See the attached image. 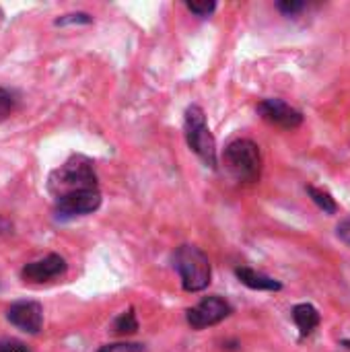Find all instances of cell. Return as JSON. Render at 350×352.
I'll return each mask as SVG.
<instances>
[{
  "instance_id": "cell-1",
  "label": "cell",
  "mask_w": 350,
  "mask_h": 352,
  "mask_svg": "<svg viewBox=\"0 0 350 352\" xmlns=\"http://www.w3.org/2000/svg\"><path fill=\"white\" fill-rule=\"evenodd\" d=\"M173 266L179 272L182 287L188 293H200L210 285L212 268L208 256L196 245H179L173 254Z\"/></svg>"
},
{
  "instance_id": "cell-2",
  "label": "cell",
  "mask_w": 350,
  "mask_h": 352,
  "mask_svg": "<svg viewBox=\"0 0 350 352\" xmlns=\"http://www.w3.org/2000/svg\"><path fill=\"white\" fill-rule=\"evenodd\" d=\"M227 171L243 184H256L262 175V153L254 140L237 138L227 144L223 155Z\"/></svg>"
},
{
  "instance_id": "cell-3",
  "label": "cell",
  "mask_w": 350,
  "mask_h": 352,
  "mask_svg": "<svg viewBox=\"0 0 350 352\" xmlns=\"http://www.w3.org/2000/svg\"><path fill=\"white\" fill-rule=\"evenodd\" d=\"M87 188H97V173H95L93 163L83 155L70 157L64 165H60L50 175V192L56 198L62 194L87 190Z\"/></svg>"
},
{
  "instance_id": "cell-4",
  "label": "cell",
  "mask_w": 350,
  "mask_h": 352,
  "mask_svg": "<svg viewBox=\"0 0 350 352\" xmlns=\"http://www.w3.org/2000/svg\"><path fill=\"white\" fill-rule=\"evenodd\" d=\"M184 132L188 146L204 161V165L217 167V140L206 124V116L200 105H190L186 109Z\"/></svg>"
},
{
  "instance_id": "cell-5",
  "label": "cell",
  "mask_w": 350,
  "mask_h": 352,
  "mask_svg": "<svg viewBox=\"0 0 350 352\" xmlns=\"http://www.w3.org/2000/svg\"><path fill=\"white\" fill-rule=\"evenodd\" d=\"M101 206V192L99 188H87L68 192L56 198V214L58 219H72L93 214Z\"/></svg>"
},
{
  "instance_id": "cell-6",
  "label": "cell",
  "mask_w": 350,
  "mask_h": 352,
  "mask_svg": "<svg viewBox=\"0 0 350 352\" xmlns=\"http://www.w3.org/2000/svg\"><path fill=\"white\" fill-rule=\"evenodd\" d=\"M231 314H233V307L229 305V301H225L219 295H212V297H204L198 305L188 309L186 318L194 330H206L225 322Z\"/></svg>"
},
{
  "instance_id": "cell-7",
  "label": "cell",
  "mask_w": 350,
  "mask_h": 352,
  "mask_svg": "<svg viewBox=\"0 0 350 352\" xmlns=\"http://www.w3.org/2000/svg\"><path fill=\"white\" fill-rule=\"evenodd\" d=\"M66 270H68V264L60 254H47L41 260L25 264L23 270H21V276L27 283L43 285V283H50V280H56V278L64 276Z\"/></svg>"
},
{
  "instance_id": "cell-8",
  "label": "cell",
  "mask_w": 350,
  "mask_h": 352,
  "mask_svg": "<svg viewBox=\"0 0 350 352\" xmlns=\"http://www.w3.org/2000/svg\"><path fill=\"white\" fill-rule=\"evenodd\" d=\"M258 113L272 126L285 128V130H295L303 124V116L299 109L291 107L283 99H264L258 103Z\"/></svg>"
},
{
  "instance_id": "cell-9",
  "label": "cell",
  "mask_w": 350,
  "mask_h": 352,
  "mask_svg": "<svg viewBox=\"0 0 350 352\" xmlns=\"http://www.w3.org/2000/svg\"><path fill=\"white\" fill-rule=\"evenodd\" d=\"M6 320L25 334H39L43 328V307L37 301H17L6 309Z\"/></svg>"
},
{
  "instance_id": "cell-10",
  "label": "cell",
  "mask_w": 350,
  "mask_h": 352,
  "mask_svg": "<svg viewBox=\"0 0 350 352\" xmlns=\"http://www.w3.org/2000/svg\"><path fill=\"white\" fill-rule=\"evenodd\" d=\"M235 276L239 278L241 285H245L252 291H270V293H276V291L283 289V283H278L276 278H272V276H268L264 272H258L254 268H248V266L235 268Z\"/></svg>"
},
{
  "instance_id": "cell-11",
  "label": "cell",
  "mask_w": 350,
  "mask_h": 352,
  "mask_svg": "<svg viewBox=\"0 0 350 352\" xmlns=\"http://www.w3.org/2000/svg\"><path fill=\"white\" fill-rule=\"evenodd\" d=\"M293 322L295 326L299 328L301 336H309L314 334V330L320 326L322 318H320V311L311 305V303H299L293 307Z\"/></svg>"
},
{
  "instance_id": "cell-12",
  "label": "cell",
  "mask_w": 350,
  "mask_h": 352,
  "mask_svg": "<svg viewBox=\"0 0 350 352\" xmlns=\"http://www.w3.org/2000/svg\"><path fill=\"white\" fill-rule=\"evenodd\" d=\"M307 194H309V198L316 202V206H318L320 210H324L326 214H336V212H338V204H336V200L330 196V192L320 190V188H316V186H307Z\"/></svg>"
},
{
  "instance_id": "cell-13",
  "label": "cell",
  "mask_w": 350,
  "mask_h": 352,
  "mask_svg": "<svg viewBox=\"0 0 350 352\" xmlns=\"http://www.w3.org/2000/svg\"><path fill=\"white\" fill-rule=\"evenodd\" d=\"M113 332L120 334V336H130V334H136L138 332V320H136L134 309H128V311H124V314H120L116 318Z\"/></svg>"
},
{
  "instance_id": "cell-14",
  "label": "cell",
  "mask_w": 350,
  "mask_h": 352,
  "mask_svg": "<svg viewBox=\"0 0 350 352\" xmlns=\"http://www.w3.org/2000/svg\"><path fill=\"white\" fill-rule=\"evenodd\" d=\"M14 105H17L14 95H12L8 89L0 87V122L6 120V118L14 111Z\"/></svg>"
},
{
  "instance_id": "cell-15",
  "label": "cell",
  "mask_w": 350,
  "mask_h": 352,
  "mask_svg": "<svg viewBox=\"0 0 350 352\" xmlns=\"http://www.w3.org/2000/svg\"><path fill=\"white\" fill-rule=\"evenodd\" d=\"M97 352H144V346L138 342H113L101 346Z\"/></svg>"
},
{
  "instance_id": "cell-16",
  "label": "cell",
  "mask_w": 350,
  "mask_h": 352,
  "mask_svg": "<svg viewBox=\"0 0 350 352\" xmlns=\"http://www.w3.org/2000/svg\"><path fill=\"white\" fill-rule=\"evenodd\" d=\"M186 6H188V10L194 12L196 16H208V14L215 12L217 2H212V0H204V2H186Z\"/></svg>"
},
{
  "instance_id": "cell-17",
  "label": "cell",
  "mask_w": 350,
  "mask_h": 352,
  "mask_svg": "<svg viewBox=\"0 0 350 352\" xmlns=\"http://www.w3.org/2000/svg\"><path fill=\"white\" fill-rule=\"evenodd\" d=\"M305 6H307V4L301 2V0H281V2L276 4V8H278L283 14H287V16H295V14L301 12Z\"/></svg>"
},
{
  "instance_id": "cell-18",
  "label": "cell",
  "mask_w": 350,
  "mask_h": 352,
  "mask_svg": "<svg viewBox=\"0 0 350 352\" xmlns=\"http://www.w3.org/2000/svg\"><path fill=\"white\" fill-rule=\"evenodd\" d=\"M74 23L89 25V23H93V16H89L87 12H72V14H64V16L56 19V25H74Z\"/></svg>"
},
{
  "instance_id": "cell-19",
  "label": "cell",
  "mask_w": 350,
  "mask_h": 352,
  "mask_svg": "<svg viewBox=\"0 0 350 352\" xmlns=\"http://www.w3.org/2000/svg\"><path fill=\"white\" fill-rule=\"evenodd\" d=\"M0 352H31L29 346L21 340H2L0 342Z\"/></svg>"
},
{
  "instance_id": "cell-20",
  "label": "cell",
  "mask_w": 350,
  "mask_h": 352,
  "mask_svg": "<svg viewBox=\"0 0 350 352\" xmlns=\"http://www.w3.org/2000/svg\"><path fill=\"white\" fill-rule=\"evenodd\" d=\"M336 235L342 243L350 245V219H344L338 227H336Z\"/></svg>"
},
{
  "instance_id": "cell-21",
  "label": "cell",
  "mask_w": 350,
  "mask_h": 352,
  "mask_svg": "<svg viewBox=\"0 0 350 352\" xmlns=\"http://www.w3.org/2000/svg\"><path fill=\"white\" fill-rule=\"evenodd\" d=\"M6 233H12V223L4 217H0V235H6Z\"/></svg>"
},
{
  "instance_id": "cell-22",
  "label": "cell",
  "mask_w": 350,
  "mask_h": 352,
  "mask_svg": "<svg viewBox=\"0 0 350 352\" xmlns=\"http://www.w3.org/2000/svg\"><path fill=\"white\" fill-rule=\"evenodd\" d=\"M342 346H347L350 351V340H342Z\"/></svg>"
}]
</instances>
